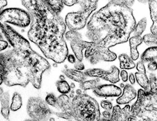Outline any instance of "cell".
<instances>
[{"instance_id": "obj_1", "label": "cell", "mask_w": 157, "mask_h": 121, "mask_svg": "<svg viewBox=\"0 0 157 121\" xmlns=\"http://www.w3.org/2000/svg\"><path fill=\"white\" fill-rule=\"evenodd\" d=\"M31 17L29 39L36 44L45 56L57 63L64 62L68 49L64 35L66 25L44 0H22Z\"/></svg>"}, {"instance_id": "obj_2", "label": "cell", "mask_w": 157, "mask_h": 121, "mask_svg": "<svg viewBox=\"0 0 157 121\" xmlns=\"http://www.w3.org/2000/svg\"><path fill=\"white\" fill-rule=\"evenodd\" d=\"M136 25L129 6L111 1L92 15L87 24L86 36L98 46L109 49L127 42Z\"/></svg>"}, {"instance_id": "obj_3", "label": "cell", "mask_w": 157, "mask_h": 121, "mask_svg": "<svg viewBox=\"0 0 157 121\" xmlns=\"http://www.w3.org/2000/svg\"><path fill=\"white\" fill-rule=\"evenodd\" d=\"M4 66L3 83L9 87H26L31 83L36 89L41 87L42 76L50 69L48 61L31 47L7 50L0 53Z\"/></svg>"}, {"instance_id": "obj_4", "label": "cell", "mask_w": 157, "mask_h": 121, "mask_svg": "<svg viewBox=\"0 0 157 121\" xmlns=\"http://www.w3.org/2000/svg\"><path fill=\"white\" fill-rule=\"evenodd\" d=\"M74 120L98 121L101 118L97 101L86 94L78 93L71 100Z\"/></svg>"}, {"instance_id": "obj_5", "label": "cell", "mask_w": 157, "mask_h": 121, "mask_svg": "<svg viewBox=\"0 0 157 121\" xmlns=\"http://www.w3.org/2000/svg\"><path fill=\"white\" fill-rule=\"evenodd\" d=\"M138 93L141 95V104L136 116L137 121H157V93L142 89L139 90Z\"/></svg>"}, {"instance_id": "obj_6", "label": "cell", "mask_w": 157, "mask_h": 121, "mask_svg": "<svg viewBox=\"0 0 157 121\" xmlns=\"http://www.w3.org/2000/svg\"><path fill=\"white\" fill-rule=\"evenodd\" d=\"M31 23L28 12L20 8H11L0 12V24H11L20 28H26Z\"/></svg>"}, {"instance_id": "obj_7", "label": "cell", "mask_w": 157, "mask_h": 121, "mask_svg": "<svg viewBox=\"0 0 157 121\" xmlns=\"http://www.w3.org/2000/svg\"><path fill=\"white\" fill-rule=\"evenodd\" d=\"M27 111L33 121H49L53 114V111L45 101L39 97L29 98L27 105Z\"/></svg>"}, {"instance_id": "obj_8", "label": "cell", "mask_w": 157, "mask_h": 121, "mask_svg": "<svg viewBox=\"0 0 157 121\" xmlns=\"http://www.w3.org/2000/svg\"><path fill=\"white\" fill-rule=\"evenodd\" d=\"M97 5L86 8L78 12H71L65 17V25L70 30H78L86 27L90 16L97 9Z\"/></svg>"}, {"instance_id": "obj_9", "label": "cell", "mask_w": 157, "mask_h": 121, "mask_svg": "<svg viewBox=\"0 0 157 121\" xmlns=\"http://www.w3.org/2000/svg\"><path fill=\"white\" fill-rule=\"evenodd\" d=\"M85 57L91 64H95L100 61L113 62L117 59V55L109 49L99 47L91 42V44L86 49Z\"/></svg>"}, {"instance_id": "obj_10", "label": "cell", "mask_w": 157, "mask_h": 121, "mask_svg": "<svg viewBox=\"0 0 157 121\" xmlns=\"http://www.w3.org/2000/svg\"><path fill=\"white\" fill-rule=\"evenodd\" d=\"M65 36L68 41L70 42L71 47L75 54L76 59L81 61L83 59V50L86 49L91 43L84 41L81 35L77 30H70L65 33Z\"/></svg>"}, {"instance_id": "obj_11", "label": "cell", "mask_w": 157, "mask_h": 121, "mask_svg": "<svg viewBox=\"0 0 157 121\" xmlns=\"http://www.w3.org/2000/svg\"><path fill=\"white\" fill-rule=\"evenodd\" d=\"M86 76L98 77L108 81L112 83H117L120 81L119 69L115 66L111 67V70L105 71L100 69H88L84 72Z\"/></svg>"}, {"instance_id": "obj_12", "label": "cell", "mask_w": 157, "mask_h": 121, "mask_svg": "<svg viewBox=\"0 0 157 121\" xmlns=\"http://www.w3.org/2000/svg\"><path fill=\"white\" fill-rule=\"evenodd\" d=\"M58 102L59 109H61L62 112H53V114H55L59 118H65L68 120L74 119L71 100L70 97L66 94H62L58 97Z\"/></svg>"}, {"instance_id": "obj_13", "label": "cell", "mask_w": 157, "mask_h": 121, "mask_svg": "<svg viewBox=\"0 0 157 121\" xmlns=\"http://www.w3.org/2000/svg\"><path fill=\"white\" fill-rule=\"evenodd\" d=\"M93 92L100 97H117L121 95V89L113 84H105L97 86Z\"/></svg>"}, {"instance_id": "obj_14", "label": "cell", "mask_w": 157, "mask_h": 121, "mask_svg": "<svg viewBox=\"0 0 157 121\" xmlns=\"http://www.w3.org/2000/svg\"><path fill=\"white\" fill-rule=\"evenodd\" d=\"M130 109L131 107L129 105H127L122 109L119 105H115L113 107L110 121H137V118L136 117L131 115Z\"/></svg>"}, {"instance_id": "obj_15", "label": "cell", "mask_w": 157, "mask_h": 121, "mask_svg": "<svg viewBox=\"0 0 157 121\" xmlns=\"http://www.w3.org/2000/svg\"><path fill=\"white\" fill-rule=\"evenodd\" d=\"M123 2L128 6L132 5L134 0H111ZM98 0H64L65 5L67 6H72L76 4H78L82 9L90 7L91 6L97 5Z\"/></svg>"}, {"instance_id": "obj_16", "label": "cell", "mask_w": 157, "mask_h": 121, "mask_svg": "<svg viewBox=\"0 0 157 121\" xmlns=\"http://www.w3.org/2000/svg\"><path fill=\"white\" fill-rule=\"evenodd\" d=\"M136 92L135 88L129 84L124 87L123 93L117 100L118 104H127L131 101L134 100L136 97Z\"/></svg>"}, {"instance_id": "obj_17", "label": "cell", "mask_w": 157, "mask_h": 121, "mask_svg": "<svg viewBox=\"0 0 157 121\" xmlns=\"http://www.w3.org/2000/svg\"><path fill=\"white\" fill-rule=\"evenodd\" d=\"M10 95L8 92H4L0 95V102L1 104V113L2 116L6 119H9L10 114Z\"/></svg>"}, {"instance_id": "obj_18", "label": "cell", "mask_w": 157, "mask_h": 121, "mask_svg": "<svg viewBox=\"0 0 157 121\" xmlns=\"http://www.w3.org/2000/svg\"><path fill=\"white\" fill-rule=\"evenodd\" d=\"M131 48L130 57L132 60H136L139 57V53L137 50V47L143 43V37L141 36H132L129 40Z\"/></svg>"}, {"instance_id": "obj_19", "label": "cell", "mask_w": 157, "mask_h": 121, "mask_svg": "<svg viewBox=\"0 0 157 121\" xmlns=\"http://www.w3.org/2000/svg\"><path fill=\"white\" fill-rule=\"evenodd\" d=\"M150 15L153 24L151 28V33L157 36V0H148Z\"/></svg>"}, {"instance_id": "obj_20", "label": "cell", "mask_w": 157, "mask_h": 121, "mask_svg": "<svg viewBox=\"0 0 157 121\" xmlns=\"http://www.w3.org/2000/svg\"><path fill=\"white\" fill-rule=\"evenodd\" d=\"M62 72L68 78H70L71 80L79 83L85 81L86 77L84 72L79 71L77 70L66 69L63 70Z\"/></svg>"}, {"instance_id": "obj_21", "label": "cell", "mask_w": 157, "mask_h": 121, "mask_svg": "<svg viewBox=\"0 0 157 121\" xmlns=\"http://www.w3.org/2000/svg\"><path fill=\"white\" fill-rule=\"evenodd\" d=\"M141 61L144 63L157 60V46H152L145 50L141 56Z\"/></svg>"}, {"instance_id": "obj_22", "label": "cell", "mask_w": 157, "mask_h": 121, "mask_svg": "<svg viewBox=\"0 0 157 121\" xmlns=\"http://www.w3.org/2000/svg\"><path fill=\"white\" fill-rule=\"evenodd\" d=\"M120 62V68L121 69H132L136 67L134 60L126 54H121L118 57Z\"/></svg>"}, {"instance_id": "obj_23", "label": "cell", "mask_w": 157, "mask_h": 121, "mask_svg": "<svg viewBox=\"0 0 157 121\" xmlns=\"http://www.w3.org/2000/svg\"><path fill=\"white\" fill-rule=\"evenodd\" d=\"M135 77L138 84L141 86L145 91H150L149 79L148 78L146 73L137 72L135 74Z\"/></svg>"}, {"instance_id": "obj_24", "label": "cell", "mask_w": 157, "mask_h": 121, "mask_svg": "<svg viewBox=\"0 0 157 121\" xmlns=\"http://www.w3.org/2000/svg\"><path fill=\"white\" fill-rule=\"evenodd\" d=\"M56 14H59L64 8V0H44Z\"/></svg>"}, {"instance_id": "obj_25", "label": "cell", "mask_w": 157, "mask_h": 121, "mask_svg": "<svg viewBox=\"0 0 157 121\" xmlns=\"http://www.w3.org/2000/svg\"><path fill=\"white\" fill-rule=\"evenodd\" d=\"M22 100L21 96L18 93H14L13 98H12V102L10 105V110L13 111H17L19 110L22 107Z\"/></svg>"}, {"instance_id": "obj_26", "label": "cell", "mask_w": 157, "mask_h": 121, "mask_svg": "<svg viewBox=\"0 0 157 121\" xmlns=\"http://www.w3.org/2000/svg\"><path fill=\"white\" fill-rule=\"evenodd\" d=\"M56 85L57 86L58 91L62 94H68L71 91L70 86L64 80H58L56 82Z\"/></svg>"}, {"instance_id": "obj_27", "label": "cell", "mask_w": 157, "mask_h": 121, "mask_svg": "<svg viewBox=\"0 0 157 121\" xmlns=\"http://www.w3.org/2000/svg\"><path fill=\"white\" fill-rule=\"evenodd\" d=\"M147 27V20L146 18H143L138 22L137 25H136L131 34L132 36H141L143 32L145 30Z\"/></svg>"}, {"instance_id": "obj_28", "label": "cell", "mask_w": 157, "mask_h": 121, "mask_svg": "<svg viewBox=\"0 0 157 121\" xmlns=\"http://www.w3.org/2000/svg\"><path fill=\"white\" fill-rule=\"evenodd\" d=\"M99 78H97L95 80H89V81H84L83 82L80 83L79 87L82 90H88L94 89L95 87L98 86V83H99Z\"/></svg>"}, {"instance_id": "obj_29", "label": "cell", "mask_w": 157, "mask_h": 121, "mask_svg": "<svg viewBox=\"0 0 157 121\" xmlns=\"http://www.w3.org/2000/svg\"><path fill=\"white\" fill-rule=\"evenodd\" d=\"M143 41L148 46H157V36L152 34H147L143 36Z\"/></svg>"}, {"instance_id": "obj_30", "label": "cell", "mask_w": 157, "mask_h": 121, "mask_svg": "<svg viewBox=\"0 0 157 121\" xmlns=\"http://www.w3.org/2000/svg\"><path fill=\"white\" fill-rule=\"evenodd\" d=\"M45 101L48 105H50L52 107L59 109V107L58 102V98L56 97V95L52 93L48 94L45 97Z\"/></svg>"}, {"instance_id": "obj_31", "label": "cell", "mask_w": 157, "mask_h": 121, "mask_svg": "<svg viewBox=\"0 0 157 121\" xmlns=\"http://www.w3.org/2000/svg\"><path fill=\"white\" fill-rule=\"evenodd\" d=\"M157 77L155 74H151L149 79L150 91L154 93H157Z\"/></svg>"}, {"instance_id": "obj_32", "label": "cell", "mask_w": 157, "mask_h": 121, "mask_svg": "<svg viewBox=\"0 0 157 121\" xmlns=\"http://www.w3.org/2000/svg\"><path fill=\"white\" fill-rule=\"evenodd\" d=\"M101 106L105 111H111L113 109L112 103L108 100H103L101 102Z\"/></svg>"}, {"instance_id": "obj_33", "label": "cell", "mask_w": 157, "mask_h": 121, "mask_svg": "<svg viewBox=\"0 0 157 121\" xmlns=\"http://www.w3.org/2000/svg\"><path fill=\"white\" fill-rule=\"evenodd\" d=\"M8 46V42L4 39L2 34L0 32V52L6 50Z\"/></svg>"}, {"instance_id": "obj_34", "label": "cell", "mask_w": 157, "mask_h": 121, "mask_svg": "<svg viewBox=\"0 0 157 121\" xmlns=\"http://www.w3.org/2000/svg\"><path fill=\"white\" fill-rule=\"evenodd\" d=\"M4 66H3L1 57L0 56V85H1L4 81Z\"/></svg>"}, {"instance_id": "obj_35", "label": "cell", "mask_w": 157, "mask_h": 121, "mask_svg": "<svg viewBox=\"0 0 157 121\" xmlns=\"http://www.w3.org/2000/svg\"><path fill=\"white\" fill-rule=\"evenodd\" d=\"M74 64V67L77 70L82 71L85 69V66L81 61H79L77 60L75 61V62Z\"/></svg>"}, {"instance_id": "obj_36", "label": "cell", "mask_w": 157, "mask_h": 121, "mask_svg": "<svg viewBox=\"0 0 157 121\" xmlns=\"http://www.w3.org/2000/svg\"><path fill=\"white\" fill-rule=\"evenodd\" d=\"M102 118H100V121H110L111 115V111H105L102 112Z\"/></svg>"}, {"instance_id": "obj_37", "label": "cell", "mask_w": 157, "mask_h": 121, "mask_svg": "<svg viewBox=\"0 0 157 121\" xmlns=\"http://www.w3.org/2000/svg\"><path fill=\"white\" fill-rule=\"evenodd\" d=\"M136 69L138 72L146 73V70L145 68L144 63L142 61H140L139 62H138V63L136 64Z\"/></svg>"}, {"instance_id": "obj_38", "label": "cell", "mask_w": 157, "mask_h": 121, "mask_svg": "<svg viewBox=\"0 0 157 121\" xmlns=\"http://www.w3.org/2000/svg\"><path fill=\"white\" fill-rule=\"evenodd\" d=\"M148 69L151 71H155L157 70V60L151 61L148 64Z\"/></svg>"}, {"instance_id": "obj_39", "label": "cell", "mask_w": 157, "mask_h": 121, "mask_svg": "<svg viewBox=\"0 0 157 121\" xmlns=\"http://www.w3.org/2000/svg\"><path fill=\"white\" fill-rule=\"evenodd\" d=\"M120 76L122 80L124 82H127L128 78V73L125 70H122L120 73Z\"/></svg>"}, {"instance_id": "obj_40", "label": "cell", "mask_w": 157, "mask_h": 121, "mask_svg": "<svg viewBox=\"0 0 157 121\" xmlns=\"http://www.w3.org/2000/svg\"><path fill=\"white\" fill-rule=\"evenodd\" d=\"M67 59H68V61L70 63H72V64H74L75 62V61L77 60H76V57H75L74 55H68V56H67Z\"/></svg>"}, {"instance_id": "obj_41", "label": "cell", "mask_w": 157, "mask_h": 121, "mask_svg": "<svg viewBox=\"0 0 157 121\" xmlns=\"http://www.w3.org/2000/svg\"><path fill=\"white\" fill-rule=\"evenodd\" d=\"M129 81L131 83V84L133 85L135 84L136 83V77H135V75H134V74L131 73L129 76Z\"/></svg>"}, {"instance_id": "obj_42", "label": "cell", "mask_w": 157, "mask_h": 121, "mask_svg": "<svg viewBox=\"0 0 157 121\" xmlns=\"http://www.w3.org/2000/svg\"><path fill=\"white\" fill-rule=\"evenodd\" d=\"M7 0H0V12L3 10L4 8L7 5Z\"/></svg>"}, {"instance_id": "obj_43", "label": "cell", "mask_w": 157, "mask_h": 121, "mask_svg": "<svg viewBox=\"0 0 157 121\" xmlns=\"http://www.w3.org/2000/svg\"><path fill=\"white\" fill-rule=\"evenodd\" d=\"M3 93H4V90H3V88L0 87V95Z\"/></svg>"}, {"instance_id": "obj_44", "label": "cell", "mask_w": 157, "mask_h": 121, "mask_svg": "<svg viewBox=\"0 0 157 121\" xmlns=\"http://www.w3.org/2000/svg\"><path fill=\"white\" fill-rule=\"evenodd\" d=\"M140 2H143V3H145V2H148V0H138Z\"/></svg>"}, {"instance_id": "obj_45", "label": "cell", "mask_w": 157, "mask_h": 121, "mask_svg": "<svg viewBox=\"0 0 157 121\" xmlns=\"http://www.w3.org/2000/svg\"><path fill=\"white\" fill-rule=\"evenodd\" d=\"M59 78H60V80H65L64 76L63 75H61L59 76Z\"/></svg>"}, {"instance_id": "obj_46", "label": "cell", "mask_w": 157, "mask_h": 121, "mask_svg": "<svg viewBox=\"0 0 157 121\" xmlns=\"http://www.w3.org/2000/svg\"><path fill=\"white\" fill-rule=\"evenodd\" d=\"M70 87H71V88H74L75 87V85H74V84L72 83L71 86H70Z\"/></svg>"}]
</instances>
